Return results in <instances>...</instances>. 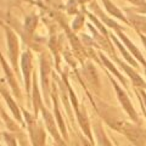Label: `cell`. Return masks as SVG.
Wrapping results in <instances>:
<instances>
[{
  "mask_svg": "<svg viewBox=\"0 0 146 146\" xmlns=\"http://www.w3.org/2000/svg\"><path fill=\"white\" fill-rule=\"evenodd\" d=\"M96 131H98L96 134H98V139H99V141H100V145H101V146H113L111 143H110V140L107 139V136L104 134L102 130L98 129Z\"/></svg>",
  "mask_w": 146,
  "mask_h": 146,
  "instance_id": "6da1fadb",
  "label": "cell"
}]
</instances>
